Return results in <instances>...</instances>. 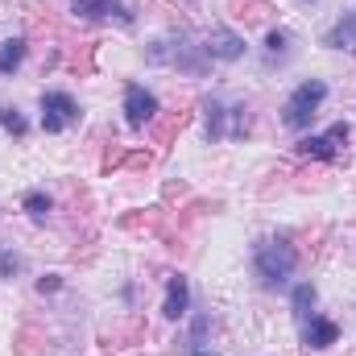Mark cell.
I'll use <instances>...</instances> for the list:
<instances>
[{
	"mask_svg": "<svg viewBox=\"0 0 356 356\" xmlns=\"http://www.w3.org/2000/svg\"><path fill=\"white\" fill-rule=\"evenodd\" d=\"M79 120V104L67 91H42V129L46 133H63Z\"/></svg>",
	"mask_w": 356,
	"mask_h": 356,
	"instance_id": "277c9868",
	"label": "cell"
},
{
	"mask_svg": "<svg viewBox=\"0 0 356 356\" xmlns=\"http://www.w3.org/2000/svg\"><path fill=\"white\" fill-rule=\"evenodd\" d=\"M286 42H290V33H286V29H269L266 46L273 50V54H282V50H286Z\"/></svg>",
	"mask_w": 356,
	"mask_h": 356,
	"instance_id": "d6986e66",
	"label": "cell"
},
{
	"mask_svg": "<svg viewBox=\"0 0 356 356\" xmlns=\"http://www.w3.org/2000/svg\"><path fill=\"white\" fill-rule=\"evenodd\" d=\"M323 46H332V50H356V8L353 13H344V17L327 29Z\"/></svg>",
	"mask_w": 356,
	"mask_h": 356,
	"instance_id": "8fae6325",
	"label": "cell"
},
{
	"mask_svg": "<svg viewBox=\"0 0 356 356\" xmlns=\"http://www.w3.org/2000/svg\"><path fill=\"white\" fill-rule=\"evenodd\" d=\"M336 340H340V327L332 319H323V315H311L307 319V327H302V344L307 348H332Z\"/></svg>",
	"mask_w": 356,
	"mask_h": 356,
	"instance_id": "9c48e42d",
	"label": "cell"
},
{
	"mask_svg": "<svg viewBox=\"0 0 356 356\" xmlns=\"http://www.w3.org/2000/svg\"><path fill=\"white\" fill-rule=\"evenodd\" d=\"M0 129L13 133V137H25V133H29V124H25V116H21L17 108H0Z\"/></svg>",
	"mask_w": 356,
	"mask_h": 356,
	"instance_id": "e0dca14e",
	"label": "cell"
},
{
	"mask_svg": "<svg viewBox=\"0 0 356 356\" xmlns=\"http://www.w3.org/2000/svg\"><path fill=\"white\" fill-rule=\"evenodd\" d=\"M21 207H25V211H29L33 220H46V216L54 211V199H50L46 191H29V195L21 199Z\"/></svg>",
	"mask_w": 356,
	"mask_h": 356,
	"instance_id": "9a60e30c",
	"label": "cell"
},
{
	"mask_svg": "<svg viewBox=\"0 0 356 356\" xmlns=\"http://www.w3.org/2000/svg\"><path fill=\"white\" fill-rule=\"evenodd\" d=\"M25 38H8V42H0V75H13L21 63H25Z\"/></svg>",
	"mask_w": 356,
	"mask_h": 356,
	"instance_id": "7c38bea8",
	"label": "cell"
},
{
	"mask_svg": "<svg viewBox=\"0 0 356 356\" xmlns=\"http://www.w3.org/2000/svg\"><path fill=\"white\" fill-rule=\"evenodd\" d=\"M323 99H327V83H323V79H307V83H298V88L290 91V99L282 104V124L294 129V133H302V129L315 120V112H319Z\"/></svg>",
	"mask_w": 356,
	"mask_h": 356,
	"instance_id": "7a4b0ae2",
	"label": "cell"
},
{
	"mask_svg": "<svg viewBox=\"0 0 356 356\" xmlns=\"http://www.w3.org/2000/svg\"><path fill=\"white\" fill-rule=\"evenodd\" d=\"M186 120H191V112H186V108L170 112V116H166V120L158 124V133H154V137H158V145H170V137H175V133L182 129V124H186Z\"/></svg>",
	"mask_w": 356,
	"mask_h": 356,
	"instance_id": "2e32d148",
	"label": "cell"
},
{
	"mask_svg": "<svg viewBox=\"0 0 356 356\" xmlns=\"http://www.w3.org/2000/svg\"><path fill=\"white\" fill-rule=\"evenodd\" d=\"M207 327H211V319L199 315L195 327H191V340H186V356H211V348H207Z\"/></svg>",
	"mask_w": 356,
	"mask_h": 356,
	"instance_id": "5bb4252c",
	"label": "cell"
},
{
	"mask_svg": "<svg viewBox=\"0 0 356 356\" xmlns=\"http://www.w3.org/2000/svg\"><path fill=\"white\" fill-rule=\"evenodd\" d=\"M344 145H348V124L340 120V124H332V129L319 133V137H302V141L294 145V154H298V158H315V162H332Z\"/></svg>",
	"mask_w": 356,
	"mask_h": 356,
	"instance_id": "5b68a950",
	"label": "cell"
},
{
	"mask_svg": "<svg viewBox=\"0 0 356 356\" xmlns=\"http://www.w3.org/2000/svg\"><path fill=\"white\" fill-rule=\"evenodd\" d=\"M203 54H207V58H220V63H236V58L245 54V38L232 33V29H224V25H216V29L207 33V42H203Z\"/></svg>",
	"mask_w": 356,
	"mask_h": 356,
	"instance_id": "52a82bcc",
	"label": "cell"
},
{
	"mask_svg": "<svg viewBox=\"0 0 356 356\" xmlns=\"http://www.w3.org/2000/svg\"><path fill=\"white\" fill-rule=\"evenodd\" d=\"M124 120H129V129L154 124V120H158V99H154V91H145L141 83H129V88H124Z\"/></svg>",
	"mask_w": 356,
	"mask_h": 356,
	"instance_id": "8992f818",
	"label": "cell"
},
{
	"mask_svg": "<svg viewBox=\"0 0 356 356\" xmlns=\"http://www.w3.org/2000/svg\"><path fill=\"white\" fill-rule=\"evenodd\" d=\"M17 266H21V261H17V253H8V249H4V253H0V277L17 273Z\"/></svg>",
	"mask_w": 356,
	"mask_h": 356,
	"instance_id": "ffe728a7",
	"label": "cell"
},
{
	"mask_svg": "<svg viewBox=\"0 0 356 356\" xmlns=\"http://www.w3.org/2000/svg\"><path fill=\"white\" fill-rule=\"evenodd\" d=\"M38 290H42V294H46V290H58V277H54V273H50V277H42V282H38Z\"/></svg>",
	"mask_w": 356,
	"mask_h": 356,
	"instance_id": "44dd1931",
	"label": "cell"
},
{
	"mask_svg": "<svg viewBox=\"0 0 356 356\" xmlns=\"http://www.w3.org/2000/svg\"><path fill=\"white\" fill-rule=\"evenodd\" d=\"M186 307H191V286H186V277H182V273H175V277L166 282L162 315H166V319H182V315H186Z\"/></svg>",
	"mask_w": 356,
	"mask_h": 356,
	"instance_id": "30bf717a",
	"label": "cell"
},
{
	"mask_svg": "<svg viewBox=\"0 0 356 356\" xmlns=\"http://www.w3.org/2000/svg\"><path fill=\"white\" fill-rule=\"evenodd\" d=\"M71 13L83 17V21H104V17H116L120 25H133V13L120 4V0H71Z\"/></svg>",
	"mask_w": 356,
	"mask_h": 356,
	"instance_id": "ba28073f",
	"label": "cell"
},
{
	"mask_svg": "<svg viewBox=\"0 0 356 356\" xmlns=\"http://www.w3.org/2000/svg\"><path fill=\"white\" fill-rule=\"evenodd\" d=\"M294 266H298V249L286 241V236H269L253 249V273L261 277V286L277 290L294 277Z\"/></svg>",
	"mask_w": 356,
	"mask_h": 356,
	"instance_id": "6da1fadb",
	"label": "cell"
},
{
	"mask_svg": "<svg viewBox=\"0 0 356 356\" xmlns=\"http://www.w3.org/2000/svg\"><path fill=\"white\" fill-rule=\"evenodd\" d=\"M241 17H245V21H266V17H269V4H266V0H249V4L241 8Z\"/></svg>",
	"mask_w": 356,
	"mask_h": 356,
	"instance_id": "ac0fdd59",
	"label": "cell"
},
{
	"mask_svg": "<svg viewBox=\"0 0 356 356\" xmlns=\"http://www.w3.org/2000/svg\"><path fill=\"white\" fill-rule=\"evenodd\" d=\"M245 133H249V112H245V104H236V108H224L220 99L207 104V137H211V141L245 137Z\"/></svg>",
	"mask_w": 356,
	"mask_h": 356,
	"instance_id": "3957f363",
	"label": "cell"
},
{
	"mask_svg": "<svg viewBox=\"0 0 356 356\" xmlns=\"http://www.w3.org/2000/svg\"><path fill=\"white\" fill-rule=\"evenodd\" d=\"M290 311H294V319H311V311H315V286L311 282H302L298 290H294V298H290Z\"/></svg>",
	"mask_w": 356,
	"mask_h": 356,
	"instance_id": "4fadbf2b",
	"label": "cell"
}]
</instances>
